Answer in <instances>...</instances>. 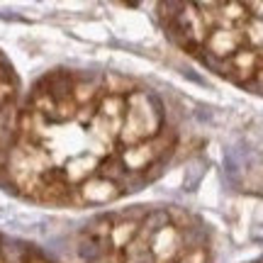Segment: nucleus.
Wrapping results in <instances>:
<instances>
[{"instance_id": "f257e3e1", "label": "nucleus", "mask_w": 263, "mask_h": 263, "mask_svg": "<svg viewBox=\"0 0 263 263\" xmlns=\"http://www.w3.org/2000/svg\"><path fill=\"white\" fill-rule=\"evenodd\" d=\"M103 244H107V239H98V236H93V234H83L78 239L76 254L81 256L85 263H98L100 256H103V251H105Z\"/></svg>"}, {"instance_id": "f03ea898", "label": "nucleus", "mask_w": 263, "mask_h": 263, "mask_svg": "<svg viewBox=\"0 0 263 263\" xmlns=\"http://www.w3.org/2000/svg\"><path fill=\"white\" fill-rule=\"evenodd\" d=\"M3 249H0V254L5 256V261L8 263H22L25 261V256H27V249L22 244H12V241H3Z\"/></svg>"}, {"instance_id": "7ed1b4c3", "label": "nucleus", "mask_w": 263, "mask_h": 263, "mask_svg": "<svg viewBox=\"0 0 263 263\" xmlns=\"http://www.w3.org/2000/svg\"><path fill=\"white\" fill-rule=\"evenodd\" d=\"M166 224H168V215H166V212H154V215L146 219V232L154 234V232H159L161 227H166Z\"/></svg>"}]
</instances>
